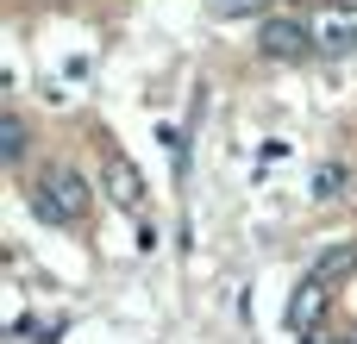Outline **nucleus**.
Listing matches in <instances>:
<instances>
[{"label": "nucleus", "instance_id": "nucleus-1", "mask_svg": "<svg viewBox=\"0 0 357 344\" xmlns=\"http://www.w3.org/2000/svg\"><path fill=\"white\" fill-rule=\"evenodd\" d=\"M307 25H314V50L320 56H351L357 50V6H345V0H326Z\"/></svg>", "mask_w": 357, "mask_h": 344}, {"label": "nucleus", "instance_id": "nucleus-2", "mask_svg": "<svg viewBox=\"0 0 357 344\" xmlns=\"http://www.w3.org/2000/svg\"><path fill=\"white\" fill-rule=\"evenodd\" d=\"M257 50L276 56V63H301V56L314 50V25H301L295 13H276V19L257 25Z\"/></svg>", "mask_w": 357, "mask_h": 344}, {"label": "nucleus", "instance_id": "nucleus-3", "mask_svg": "<svg viewBox=\"0 0 357 344\" xmlns=\"http://www.w3.org/2000/svg\"><path fill=\"white\" fill-rule=\"evenodd\" d=\"M88 201H94V194H88V175H82V169H63V163H56V169L44 175L38 207H44L50 219H82V213H88Z\"/></svg>", "mask_w": 357, "mask_h": 344}, {"label": "nucleus", "instance_id": "nucleus-4", "mask_svg": "<svg viewBox=\"0 0 357 344\" xmlns=\"http://www.w3.org/2000/svg\"><path fill=\"white\" fill-rule=\"evenodd\" d=\"M326 301H333V282L326 276H301V288L289 295V332L295 338H314V326L326 320Z\"/></svg>", "mask_w": 357, "mask_h": 344}, {"label": "nucleus", "instance_id": "nucleus-5", "mask_svg": "<svg viewBox=\"0 0 357 344\" xmlns=\"http://www.w3.org/2000/svg\"><path fill=\"white\" fill-rule=\"evenodd\" d=\"M107 201H113V207H126V213H138V207H144V175H138V163H126V157H113V163H107Z\"/></svg>", "mask_w": 357, "mask_h": 344}, {"label": "nucleus", "instance_id": "nucleus-6", "mask_svg": "<svg viewBox=\"0 0 357 344\" xmlns=\"http://www.w3.org/2000/svg\"><path fill=\"white\" fill-rule=\"evenodd\" d=\"M345 188H351V163H339V157H333V163H320V175H314V194H320V201H339Z\"/></svg>", "mask_w": 357, "mask_h": 344}, {"label": "nucleus", "instance_id": "nucleus-7", "mask_svg": "<svg viewBox=\"0 0 357 344\" xmlns=\"http://www.w3.org/2000/svg\"><path fill=\"white\" fill-rule=\"evenodd\" d=\"M345 269H357V244H333V251L320 257V269H314V276H326V282H333V276H345Z\"/></svg>", "mask_w": 357, "mask_h": 344}, {"label": "nucleus", "instance_id": "nucleus-8", "mask_svg": "<svg viewBox=\"0 0 357 344\" xmlns=\"http://www.w3.org/2000/svg\"><path fill=\"white\" fill-rule=\"evenodd\" d=\"M0 150H6V163H19V157H25V125H19L13 113L0 119Z\"/></svg>", "mask_w": 357, "mask_h": 344}, {"label": "nucleus", "instance_id": "nucleus-9", "mask_svg": "<svg viewBox=\"0 0 357 344\" xmlns=\"http://www.w3.org/2000/svg\"><path fill=\"white\" fill-rule=\"evenodd\" d=\"M220 6H226V13H238V6H257V0H220Z\"/></svg>", "mask_w": 357, "mask_h": 344}, {"label": "nucleus", "instance_id": "nucleus-10", "mask_svg": "<svg viewBox=\"0 0 357 344\" xmlns=\"http://www.w3.org/2000/svg\"><path fill=\"white\" fill-rule=\"evenodd\" d=\"M351 344H357V338H351Z\"/></svg>", "mask_w": 357, "mask_h": 344}]
</instances>
